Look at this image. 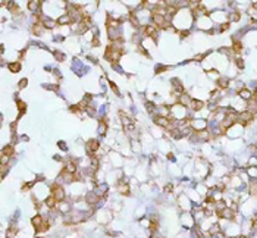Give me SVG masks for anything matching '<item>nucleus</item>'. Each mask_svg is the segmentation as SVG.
I'll use <instances>...</instances> for the list:
<instances>
[{
  "mask_svg": "<svg viewBox=\"0 0 257 238\" xmlns=\"http://www.w3.org/2000/svg\"><path fill=\"white\" fill-rule=\"evenodd\" d=\"M43 24L41 22H35L34 25H32V34H35V35H41V32H43Z\"/></svg>",
  "mask_w": 257,
  "mask_h": 238,
  "instance_id": "obj_11",
  "label": "nucleus"
},
{
  "mask_svg": "<svg viewBox=\"0 0 257 238\" xmlns=\"http://www.w3.org/2000/svg\"><path fill=\"white\" fill-rule=\"evenodd\" d=\"M237 66H238L239 69H242V68H244V62H242V59L237 57Z\"/></svg>",
  "mask_w": 257,
  "mask_h": 238,
  "instance_id": "obj_28",
  "label": "nucleus"
},
{
  "mask_svg": "<svg viewBox=\"0 0 257 238\" xmlns=\"http://www.w3.org/2000/svg\"><path fill=\"white\" fill-rule=\"evenodd\" d=\"M191 100H192V98H191L188 94L182 93V94H181V97H179V103H181L182 106H187V105H190V103H191Z\"/></svg>",
  "mask_w": 257,
  "mask_h": 238,
  "instance_id": "obj_14",
  "label": "nucleus"
},
{
  "mask_svg": "<svg viewBox=\"0 0 257 238\" xmlns=\"http://www.w3.org/2000/svg\"><path fill=\"white\" fill-rule=\"evenodd\" d=\"M65 172H68V173H72V175H75L76 173V165H75V162H72V160H69L68 163H66V166H65V169H63Z\"/></svg>",
  "mask_w": 257,
  "mask_h": 238,
  "instance_id": "obj_8",
  "label": "nucleus"
},
{
  "mask_svg": "<svg viewBox=\"0 0 257 238\" xmlns=\"http://www.w3.org/2000/svg\"><path fill=\"white\" fill-rule=\"evenodd\" d=\"M31 222H32V225H34V227H35V228H40V227H41V225L44 223V222H43V218H41L40 215H37V216H34V218L31 219Z\"/></svg>",
  "mask_w": 257,
  "mask_h": 238,
  "instance_id": "obj_16",
  "label": "nucleus"
},
{
  "mask_svg": "<svg viewBox=\"0 0 257 238\" xmlns=\"http://www.w3.org/2000/svg\"><path fill=\"white\" fill-rule=\"evenodd\" d=\"M228 28H229V22H225V24L221 25V31H226Z\"/></svg>",
  "mask_w": 257,
  "mask_h": 238,
  "instance_id": "obj_30",
  "label": "nucleus"
},
{
  "mask_svg": "<svg viewBox=\"0 0 257 238\" xmlns=\"http://www.w3.org/2000/svg\"><path fill=\"white\" fill-rule=\"evenodd\" d=\"M157 28H159V27H156L154 24H151V25H147V27H143V32H144L146 35H148V37H156Z\"/></svg>",
  "mask_w": 257,
  "mask_h": 238,
  "instance_id": "obj_2",
  "label": "nucleus"
},
{
  "mask_svg": "<svg viewBox=\"0 0 257 238\" xmlns=\"http://www.w3.org/2000/svg\"><path fill=\"white\" fill-rule=\"evenodd\" d=\"M55 57H56L57 60H60V62H62V60H65V55L60 53V52H56V53H55Z\"/></svg>",
  "mask_w": 257,
  "mask_h": 238,
  "instance_id": "obj_24",
  "label": "nucleus"
},
{
  "mask_svg": "<svg viewBox=\"0 0 257 238\" xmlns=\"http://www.w3.org/2000/svg\"><path fill=\"white\" fill-rule=\"evenodd\" d=\"M9 71H10V72H19V71H21V63H19V62L9 63Z\"/></svg>",
  "mask_w": 257,
  "mask_h": 238,
  "instance_id": "obj_18",
  "label": "nucleus"
},
{
  "mask_svg": "<svg viewBox=\"0 0 257 238\" xmlns=\"http://www.w3.org/2000/svg\"><path fill=\"white\" fill-rule=\"evenodd\" d=\"M181 35H182V37H188V35H190V31H182Z\"/></svg>",
  "mask_w": 257,
  "mask_h": 238,
  "instance_id": "obj_38",
  "label": "nucleus"
},
{
  "mask_svg": "<svg viewBox=\"0 0 257 238\" xmlns=\"http://www.w3.org/2000/svg\"><path fill=\"white\" fill-rule=\"evenodd\" d=\"M197 138L201 140V141H206V140H209L210 138V134L207 131H201V132H197Z\"/></svg>",
  "mask_w": 257,
  "mask_h": 238,
  "instance_id": "obj_17",
  "label": "nucleus"
},
{
  "mask_svg": "<svg viewBox=\"0 0 257 238\" xmlns=\"http://www.w3.org/2000/svg\"><path fill=\"white\" fill-rule=\"evenodd\" d=\"M151 238H163V237H162V235H160L157 231H154V232L151 234Z\"/></svg>",
  "mask_w": 257,
  "mask_h": 238,
  "instance_id": "obj_32",
  "label": "nucleus"
},
{
  "mask_svg": "<svg viewBox=\"0 0 257 238\" xmlns=\"http://www.w3.org/2000/svg\"><path fill=\"white\" fill-rule=\"evenodd\" d=\"M201 59H203V55H197L196 56V60H201Z\"/></svg>",
  "mask_w": 257,
  "mask_h": 238,
  "instance_id": "obj_39",
  "label": "nucleus"
},
{
  "mask_svg": "<svg viewBox=\"0 0 257 238\" xmlns=\"http://www.w3.org/2000/svg\"><path fill=\"white\" fill-rule=\"evenodd\" d=\"M239 238H247V237H239Z\"/></svg>",
  "mask_w": 257,
  "mask_h": 238,
  "instance_id": "obj_41",
  "label": "nucleus"
},
{
  "mask_svg": "<svg viewBox=\"0 0 257 238\" xmlns=\"http://www.w3.org/2000/svg\"><path fill=\"white\" fill-rule=\"evenodd\" d=\"M43 27L44 28H49V30H51V28H55L56 27V24H57V21H55V19H50V18H43Z\"/></svg>",
  "mask_w": 257,
  "mask_h": 238,
  "instance_id": "obj_6",
  "label": "nucleus"
},
{
  "mask_svg": "<svg viewBox=\"0 0 257 238\" xmlns=\"http://www.w3.org/2000/svg\"><path fill=\"white\" fill-rule=\"evenodd\" d=\"M172 190H173V185H172V184H168V185H166L165 188H163V191H165L166 194H171Z\"/></svg>",
  "mask_w": 257,
  "mask_h": 238,
  "instance_id": "obj_23",
  "label": "nucleus"
},
{
  "mask_svg": "<svg viewBox=\"0 0 257 238\" xmlns=\"http://www.w3.org/2000/svg\"><path fill=\"white\" fill-rule=\"evenodd\" d=\"M28 7H30L31 12H35L38 7H40V2H30V3H28Z\"/></svg>",
  "mask_w": 257,
  "mask_h": 238,
  "instance_id": "obj_20",
  "label": "nucleus"
},
{
  "mask_svg": "<svg viewBox=\"0 0 257 238\" xmlns=\"http://www.w3.org/2000/svg\"><path fill=\"white\" fill-rule=\"evenodd\" d=\"M118 190H119V193H121V194L128 196V194H130V185H128V182L122 181V182H119V184H118Z\"/></svg>",
  "mask_w": 257,
  "mask_h": 238,
  "instance_id": "obj_4",
  "label": "nucleus"
},
{
  "mask_svg": "<svg viewBox=\"0 0 257 238\" xmlns=\"http://www.w3.org/2000/svg\"><path fill=\"white\" fill-rule=\"evenodd\" d=\"M59 147H60L62 150H66V147H65V143H59Z\"/></svg>",
  "mask_w": 257,
  "mask_h": 238,
  "instance_id": "obj_37",
  "label": "nucleus"
},
{
  "mask_svg": "<svg viewBox=\"0 0 257 238\" xmlns=\"http://www.w3.org/2000/svg\"><path fill=\"white\" fill-rule=\"evenodd\" d=\"M256 97H257V88H256Z\"/></svg>",
  "mask_w": 257,
  "mask_h": 238,
  "instance_id": "obj_40",
  "label": "nucleus"
},
{
  "mask_svg": "<svg viewBox=\"0 0 257 238\" xmlns=\"http://www.w3.org/2000/svg\"><path fill=\"white\" fill-rule=\"evenodd\" d=\"M85 198H87V203H88V204H94V203H97L98 196H97L96 193H93V191H91V193H88V194H87V197H85Z\"/></svg>",
  "mask_w": 257,
  "mask_h": 238,
  "instance_id": "obj_12",
  "label": "nucleus"
},
{
  "mask_svg": "<svg viewBox=\"0 0 257 238\" xmlns=\"http://www.w3.org/2000/svg\"><path fill=\"white\" fill-rule=\"evenodd\" d=\"M238 94H239V97H241V98L246 100V102H248L250 98H253L251 91H250V90H247V88H241V90L238 91Z\"/></svg>",
  "mask_w": 257,
  "mask_h": 238,
  "instance_id": "obj_7",
  "label": "nucleus"
},
{
  "mask_svg": "<svg viewBox=\"0 0 257 238\" xmlns=\"http://www.w3.org/2000/svg\"><path fill=\"white\" fill-rule=\"evenodd\" d=\"M72 19L69 15H62L60 18H57V25H66V24H71Z\"/></svg>",
  "mask_w": 257,
  "mask_h": 238,
  "instance_id": "obj_15",
  "label": "nucleus"
},
{
  "mask_svg": "<svg viewBox=\"0 0 257 238\" xmlns=\"http://www.w3.org/2000/svg\"><path fill=\"white\" fill-rule=\"evenodd\" d=\"M85 110H87V113H88V115H93V116L96 115V110H94L91 106H87V109H85Z\"/></svg>",
  "mask_w": 257,
  "mask_h": 238,
  "instance_id": "obj_27",
  "label": "nucleus"
},
{
  "mask_svg": "<svg viewBox=\"0 0 257 238\" xmlns=\"http://www.w3.org/2000/svg\"><path fill=\"white\" fill-rule=\"evenodd\" d=\"M44 204L49 207V209H53L55 206H57V200L53 197V196H50L49 198H46V202H44Z\"/></svg>",
  "mask_w": 257,
  "mask_h": 238,
  "instance_id": "obj_13",
  "label": "nucleus"
},
{
  "mask_svg": "<svg viewBox=\"0 0 257 238\" xmlns=\"http://www.w3.org/2000/svg\"><path fill=\"white\" fill-rule=\"evenodd\" d=\"M2 154H6V156H12L13 154V146H6L3 150H2Z\"/></svg>",
  "mask_w": 257,
  "mask_h": 238,
  "instance_id": "obj_19",
  "label": "nucleus"
},
{
  "mask_svg": "<svg viewBox=\"0 0 257 238\" xmlns=\"http://www.w3.org/2000/svg\"><path fill=\"white\" fill-rule=\"evenodd\" d=\"M219 215H221V218H225V219L231 220V219L235 218V212L231 209V207H225L222 212H219Z\"/></svg>",
  "mask_w": 257,
  "mask_h": 238,
  "instance_id": "obj_3",
  "label": "nucleus"
},
{
  "mask_svg": "<svg viewBox=\"0 0 257 238\" xmlns=\"http://www.w3.org/2000/svg\"><path fill=\"white\" fill-rule=\"evenodd\" d=\"M27 82H28L27 80H22V81H19V87H21V88H24V87L27 85Z\"/></svg>",
  "mask_w": 257,
  "mask_h": 238,
  "instance_id": "obj_33",
  "label": "nucleus"
},
{
  "mask_svg": "<svg viewBox=\"0 0 257 238\" xmlns=\"http://www.w3.org/2000/svg\"><path fill=\"white\" fill-rule=\"evenodd\" d=\"M190 106H191V109H192V110H200V109L204 106V103L201 102V100L192 98V100H191V103H190Z\"/></svg>",
  "mask_w": 257,
  "mask_h": 238,
  "instance_id": "obj_10",
  "label": "nucleus"
},
{
  "mask_svg": "<svg viewBox=\"0 0 257 238\" xmlns=\"http://www.w3.org/2000/svg\"><path fill=\"white\" fill-rule=\"evenodd\" d=\"M51 196H53L57 202H62V200L65 198V193H63L62 187L57 185V184H55L53 187H51Z\"/></svg>",
  "mask_w": 257,
  "mask_h": 238,
  "instance_id": "obj_1",
  "label": "nucleus"
},
{
  "mask_svg": "<svg viewBox=\"0 0 257 238\" xmlns=\"http://www.w3.org/2000/svg\"><path fill=\"white\" fill-rule=\"evenodd\" d=\"M247 172H248L250 177H256V175H257V168H250Z\"/></svg>",
  "mask_w": 257,
  "mask_h": 238,
  "instance_id": "obj_26",
  "label": "nucleus"
},
{
  "mask_svg": "<svg viewBox=\"0 0 257 238\" xmlns=\"http://www.w3.org/2000/svg\"><path fill=\"white\" fill-rule=\"evenodd\" d=\"M154 122H156L159 127H163V128H168L169 127V119L168 118H165V116H157L156 119H154Z\"/></svg>",
  "mask_w": 257,
  "mask_h": 238,
  "instance_id": "obj_5",
  "label": "nucleus"
},
{
  "mask_svg": "<svg viewBox=\"0 0 257 238\" xmlns=\"http://www.w3.org/2000/svg\"><path fill=\"white\" fill-rule=\"evenodd\" d=\"M146 106H147V109H148V112H154V106H153V105H150V103H147Z\"/></svg>",
  "mask_w": 257,
  "mask_h": 238,
  "instance_id": "obj_34",
  "label": "nucleus"
},
{
  "mask_svg": "<svg viewBox=\"0 0 257 238\" xmlns=\"http://www.w3.org/2000/svg\"><path fill=\"white\" fill-rule=\"evenodd\" d=\"M212 238H226L222 232H217V234H215V235H212Z\"/></svg>",
  "mask_w": 257,
  "mask_h": 238,
  "instance_id": "obj_31",
  "label": "nucleus"
},
{
  "mask_svg": "<svg viewBox=\"0 0 257 238\" xmlns=\"http://www.w3.org/2000/svg\"><path fill=\"white\" fill-rule=\"evenodd\" d=\"M241 19V13L239 12H232V13H231V21H239Z\"/></svg>",
  "mask_w": 257,
  "mask_h": 238,
  "instance_id": "obj_22",
  "label": "nucleus"
},
{
  "mask_svg": "<svg viewBox=\"0 0 257 238\" xmlns=\"http://www.w3.org/2000/svg\"><path fill=\"white\" fill-rule=\"evenodd\" d=\"M98 147H100V146H98V141H97V140H90V141L87 143L88 152H93V153H94V152H97V150H98Z\"/></svg>",
  "mask_w": 257,
  "mask_h": 238,
  "instance_id": "obj_9",
  "label": "nucleus"
},
{
  "mask_svg": "<svg viewBox=\"0 0 257 238\" xmlns=\"http://www.w3.org/2000/svg\"><path fill=\"white\" fill-rule=\"evenodd\" d=\"M217 84H219V87H221V88H226V87H228V84H229V81H228L226 78H221L219 81H217Z\"/></svg>",
  "mask_w": 257,
  "mask_h": 238,
  "instance_id": "obj_21",
  "label": "nucleus"
},
{
  "mask_svg": "<svg viewBox=\"0 0 257 238\" xmlns=\"http://www.w3.org/2000/svg\"><path fill=\"white\" fill-rule=\"evenodd\" d=\"M98 44H100V41H98V38H94V41H93V46H94V47H97Z\"/></svg>",
  "mask_w": 257,
  "mask_h": 238,
  "instance_id": "obj_36",
  "label": "nucleus"
},
{
  "mask_svg": "<svg viewBox=\"0 0 257 238\" xmlns=\"http://www.w3.org/2000/svg\"><path fill=\"white\" fill-rule=\"evenodd\" d=\"M110 87H112V90H113L115 93H118V87H116V85H115L113 82H110Z\"/></svg>",
  "mask_w": 257,
  "mask_h": 238,
  "instance_id": "obj_35",
  "label": "nucleus"
},
{
  "mask_svg": "<svg viewBox=\"0 0 257 238\" xmlns=\"http://www.w3.org/2000/svg\"><path fill=\"white\" fill-rule=\"evenodd\" d=\"M9 162V156H6V154H2V165H6Z\"/></svg>",
  "mask_w": 257,
  "mask_h": 238,
  "instance_id": "obj_29",
  "label": "nucleus"
},
{
  "mask_svg": "<svg viewBox=\"0 0 257 238\" xmlns=\"http://www.w3.org/2000/svg\"><path fill=\"white\" fill-rule=\"evenodd\" d=\"M18 107H19V115H24V113H25V105L21 103V102H18Z\"/></svg>",
  "mask_w": 257,
  "mask_h": 238,
  "instance_id": "obj_25",
  "label": "nucleus"
}]
</instances>
